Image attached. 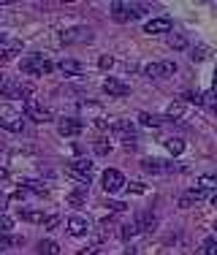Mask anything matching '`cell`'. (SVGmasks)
Masks as SVG:
<instances>
[{
    "mask_svg": "<svg viewBox=\"0 0 217 255\" xmlns=\"http://www.w3.org/2000/svg\"><path fill=\"white\" fill-rule=\"evenodd\" d=\"M82 123H79V120H74V117H63V120H60V123H57V130H60V136H79V133H82Z\"/></svg>",
    "mask_w": 217,
    "mask_h": 255,
    "instance_id": "cell-12",
    "label": "cell"
},
{
    "mask_svg": "<svg viewBox=\"0 0 217 255\" xmlns=\"http://www.w3.org/2000/svg\"><path fill=\"white\" fill-rule=\"evenodd\" d=\"M5 41H8V35H5V33H0V44H5Z\"/></svg>",
    "mask_w": 217,
    "mask_h": 255,
    "instance_id": "cell-41",
    "label": "cell"
},
{
    "mask_svg": "<svg viewBox=\"0 0 217 255\" xmlns=\"http://www.w3.org/2000/svg\"><path fill=\"white\" fill-rule=\"evenodd\" d=\"M93 149H95V155H108L111 152V144H108L106 138H98V141L93 144Z\"/></svg>",
    "mask_w": 217,
    "mask_h": 255,
    "instance_id": "cell-26",
    "label": "cell"
},
{
    "mask_svg": "<svg viewBox=\"0 0 217 255\" xmlns=\"http://www.w3.org/2000/svg\"><path fill=\"white\" fill-rule=\"evenodd\" d=\"M0 128H5V130L11 133H22V128H25V123H22V114H16L11 106H0Z\"/></svg>",
    "mask_w": 217,
    "mask_h": 255,
    "instance_id": "cell-6",
    "label": "cell"
},
{
    "mask_svg": "<svg viewBox=\"0 0 217 255\" xmlns=\"http://www.w3.org/2000/svg\"><path fill=\"white\" fill-rule=\"evenodd\" d=\"M5 204H8V196H3V193H0V212L5 209Z\"/></svg>",
    "mask_w": 217,
    "mask_h": 255,
    "instance_id": "cell-38",
    "label": "cell"
},
{
    "mask_svg": "<svg viewBox=\"0 0 217 255\" xmlns=\"http://www.w3.org/2000/svg\"><path fill=\"white\" fill-rule=\"evenodd\" d=\"M8 231H14V220L0 212V234H8Z\"/></svg>",
    "mask_w": 217,
    "mask_h": 255,
    "instance_id": "cell-27",
    "label": "cell"
},
{
    "mask_svg": "<svg viewBox=\"0 0 217 255\" xmlns=\"http://www.w3.org/2000/svg\"><path fill=\"white\" fill-rule=\"evenodd\" d=\"M57 223H60V215H52V217H46V220H44V228L52 231L54 226H57Z\"/></svg>",
    "mask_w": 217,
    "mask_h": 255,
    "instance_id": "cell-34",
    "label": "cell"
},
{
    "mask_svg": "<svg viewBox=\"0 0 217 255\" xmlns=\"http://www.w3.org/2000/svg\"><path fill=\"white\" fill-rule=\"evenodd\" d=\"M60 71H63L65 76H82L84 74V65L82 63H76V60H63V63L57 65Z\"/></svg>",
    "mask_w": 217,
    "mask_h": 255,
    "instance_id": "cell-16",
    "label": "cell"
},
{
    "mask_svg": "<svg viewBox=\"0 0 217 255\" xmlns=\"http://www.w3.org/2000/svg\"><path fill=\"white\" fill-rule=\"evenodd\" d=\"M19 217H22V220H27V223H44L46 220L41 209H19Z\"/></svg>",
    "mask_w": 217,
    "mask_h": 255,
    "instance_id": "cell-22",
    "label": "cell"
},
{
    "mask_svg": "<svg viewBox=\"0 0 217 255\" xmlns=\"http://www.w3.org/2000/svg\"><path fill=\"white\" fill-rule=\"evenodd\" d=\"M125 190L136 193V196H141V193H147V185L144 182H130V185H125Z\"/></svg>",
    "mask_w": 217,
    "mask_h": 255,
    "instance_id": "cell-31",
    "label": "cell"
},
{
    "mask_svg": "<svg viewBox=\"0 0 217 255\" xmlns=\"http://www.w3.org/2000/svg\"><path fill=\"white\" fill-rule=\"evenodd\" d=\"M168 44H171L174 49H188V38H185V35H171Z\"/></svg>",
    "mask_w": 217,
    "mask_h": 255,
    "instance_id": "cell-29",
    "label": "cell"
},
{
    "mask_svg": "<svg viewBox=\"0 0 217 255\" xmlns=\"http://www.w3.org/2000/svg\"><path fill=\"white\" fill-rule=\"evenodd\" d=\"M22 114L30 120V123H52V112L46 106H41L38 101H25V106H22Z\"/></svg>",
    "mask_w": 217,
    "mask_h": 255,
    "instance_id": "cell-5",
    "label": "cell"
},
{
    "mask_svg": "<svg viewBox=\"0 0 217 255\" xmlns=\"http://www.w3.org/2000/svg\"><path fill=\"white\" fill-rule=\"evenodd\" d=\"M141 14H144V5L125 3V0H117V3H111V16H114L117 22H136Z\"/></svg>",
    "mask_w": 217,
    "mask_h": 255,
    "instance_id": "cell-1",
    "label": "cell"
},
{
    "mask_svg": "<svg viewBox=\"0 0 217 255\" xmlns=\"http://www.w3.org/2000/svg\"><path fill=\"white\" fill-rule=\"evenodd\" d=\"M141 234V226H138V220H130V223H125L122 226V234H119V239L122 242H130L133 236Z\"/></svg>",
    "mask_w": 217,
    "mask_h": 255,
    "instance_id": "cell-19",
    "label": "cell"
},
{
    "mask_svg": "<svg viewBox=\"0 0 217 255\" xmlns=\"http://www.w3.org/2000/svg\"><path fill=\"white\" fill-rule=\"evenodd\" d=\"M204 196H207V190H201V187H193V190H188L182 198H179V209H188V206H193L196 201H201Z\"/></svg>",
    "mask_w": 217,
    "mask_h": 255,
    "instance_id": "cell-15",
    "label": "cell"
},
{
    "mask_svg": "<svg viewBox=\"0 0 217 255\" xmlns=\"http://www.w3.org/2000/svg\"><path fill=\"white\" fill-rule=\"evenodd\" d=\"M215 95H217V79H215Z\"/></svg>",
    "mask_w": 217,
    "mask_h": 255,
    "instance_id": "cell-44",
    "label": "cell"
},
{
    "mask_svg": "<svg viewBox=\"0 0 217 255\" xmlns=\"http://www.w3.org/2000/svg\"><path fill=\"white\" fill-rule=\"evenodd\" d=\"M212 206H215V209H217V193H215V196H212Z\"/></svg>",
    "mask_w": 217,
    "mask_h": 255,
    "instance_id": "cell-43",
    "label": "cell"
},
{
    "mask_svg": "<svg viewBox=\"0 0 217 255\" xmlns=\"http://www.w3.org/2000/svg\"><path fill=\"white\" fill-rule=\"evenodd\" d=\"M198 255H217V239H204L198 247Z\"/></svg>",
    "mask_w": 217,
    "mask_h": 255,
    "instance_id": "cell-23",
    "label": "cell"
},
{
    "mask_svg": "<svg viewBox=\"0 0 217 255\" xmlns=\"http://www.w3.org/2000/svg\"><path fill=\"white\" fill-rule=\"evenodd\" d=\"M35 250H38V255H57L60 253V245H57V242H52V239H41Z\"/></svg>",
    "mask_w": 217,
    "mask_h": 255,
    "instance_id": "cell-21",
    "label": "cell"
},
{
    "mask_svg": "<svg viewBox=\"0 0 217 255\" xmlns=\"http://www.w3.org/2000/svg\"><path fill=\"white\" fill-rule=\"evenodd\" d=\"M125 187V177L117 171V168H108L104 171V190L106 193H119Z\"/></svg>",
    "mask_w": 217,
    "mask_h": 255,
    "instance_id": "cell-9",
    "label": "cell"
},
{
    "mask_svg": "<svg viewBox=\"0 0 217 255\" xmlns=\"http://www.w3.org/2000/svg\"><path fill=\"white\" fill-rule=\"evenodd\" d=\"M19 187H30V190L35 193V196H46V187L41 185V182H33V179H22Z\"/></svg>",
    "mask_w": 217,
    "mask_h": 255,
    "instance_id": "cell-24",
    "label": "cell"
},
{
    "mask_svg": "<svg viewBox=\"0 0 217 255\" xmlns=\"http://www.w3.org/2000/svg\"><path fill=\"white\" fill-rule=\"evenodd\" d=\"M98 253V245H90V247H82L79 250V255H95Z\"/></svg>",
    "mask_w": 217,
    "mask_h": 255,
    "instance_id": "cell-36",
    "label": "cell"
},
{
    "mask_svg": "<svg viewBox=\"0 0 217 255\" xmlns=\"http://www.w3.org/2000/svg\"><path fill=\"white\" fill-rule=\"evenodd\" d=\"M93 171H95V166H93V160H90V157H76V160L68 163V174L76 182L87 185V187H90V179H93Z\"/></svg>",
    "mask_w": 217,
    "mask_h": 255,
    "instance_id": "cell-2",
    "label": "cell"
},
{
    "mask_svg": "<svg viewBox=\"0 0 217 255\" xmlns=\"http://www.w3.org/2000/svg\"><path fill=\"white\" fill-rule=\"evenodd\" d=\"M90 231V223H87V217H82V215H74L68 220V234L71 236H84Z\"/></svg>",
    "mask_w": 217,
    "mask_h": 255,
    "instance_id": "cell-14",
    "label": "cell"
},
{
    "mask_svg": "<svg viewBox=\"0 0 217 255\" xmlns=\"http://www.w3.org/2000/svg\"><path fill=\"white\" fill-rule=\"evenodd\" d=\"M138 123H141V125H147V128H160V125H166L168 120H166V117H158V114L141 112V114H138Z\"/></svg>",
    "mask_w": 217,
    "mask_h": 255,
    "instance_id": "cell-18",
    "label": "cell"
},
{
    "mask_svg": "<svg viewBox=\"0 0 217 255\" xmlns=\"http://www.w3.org/2000/svg\"><path fill=\"white\" fill-rule=\"evenodd\" d=\"M84 196H87V187L82 185L76 193H71V196H68V204H71V206H82V204H84Z\"/></svg>",
    "mask_w": 217,
    "mask_h": 255,
    "instance_id": "cell-25",
    "label": "cell"
},
{
    "mask_svg": "<svg viewBox=\"0 0 217 255\" xmlns=\"http://www.w3.org/2000/svg\"><path fill=\"white\" fill-rule=\"evenodd\" d=\"M163 144H166V149H168V152H171L174 157L185 152V138H179V136H171V138H166Z\"/></svg>",
    "mask_w": 217,
    "mask_h": 255,
    "instance_id": "cell-20",
    "label": "cell"
},
{
    "mask_svg": "<svg viewBox=\"0 0 217 255\" xmlns=\"http://www.w3.org/2000/svg\"><path fill=\"white\" fill-rule=\"evenodd\" d=\"M16 57V49H5V52H0V60H14Z\"/></svg>",
    "mask_w": 217,
    "mask_h": 255,
    "instance_id": "cell-37",
    "label": "cell"
},
{
    "mask_svg": "<svg viewBox=\"0 0 217 255\" xmlns=\"http://www.w3.org/2000/svg\"><path fill=\"white\" fill-rule=\"evenodd\" d=\"M185 109H188V106H185L182 101H174V103H168V109H166V114H163V117H166L168 123H174V120H179L185 114Z\"/></svg>",
    "mask_w": 217,
    "mask_h": 255,
    "instance_id": "cell-17",
    "label": "cell"
},
{
    "mask_svg": "<svg viewBox=\"0 0 217 255\" xmlns=\"http://www.w3.org/2000/svg\"><path fill=\"white\" fill-rule=\"evenodd\" d=\"M177 74V63L174 60H158V63L144 65V76L147 79H168Z\"/></svg>",
    "mask_w": 217,
    "mask_h": 255,
    "instance_id": "cell-4",
    "label": "cell"
},
{
    "mask_svg": "<svg viewBox=\"0 0 217 255\" xmlns=\"http://www.w3.org/2000/svg\"><path fill=\"white\" fill-rule=\"evenodd\" d=\"M0 245L14 247V245H22V239H19V236H11V234H0Z\"/></svg>",
    "mask_w": 217,
    "mask_h": 255,
    "instance_id": "cell-30",
    "label": "cell"
},
{
    "mask_svg": "<svg viewBox=\"0 0 217 255\" xmlns=\"http://www.w3.org/2000/svg\"><path fill=\"white\" fill-rule=\"evenodd\" d=\"M215 231H217V223H215Z\"/></svg>",
    "mask_w": 217,
    "mask_h": 255,
    "instance_id": "cell-45",
    "label": "cell"
},
{
    "mask_svg": "<svg viewBox=\"0 0 217 255\" xmlns=\"http://www.w3.org/2000/svg\"><path fill=\"white\" fill-rule=\"evenodd\" d=\"M171 27H174V22L168 16H155V19H149L144 25V33L147 35H166V33H171Z\"/></svg>",
    "mask_w": 217,
    "mask_h": 255,
    "instance_id": "cell-8",
    "label": "cell"
},
{
    "mask_svg": "<svg viewBox=\"0 0 217 255\" xmlns=\"http://www.w3.org/2000/svg\"><path fill=\"white\" fill-rule=\"evenodd\" d=\"M79 41H90V30L87 27H71L63 33V44H79Z\"/></svg>",
    "mask_w": 217,
    "mask_h": 255,
    "instance_id": "cell-13",
    "label": "cell"
},
{
    "mask_svg": "<svg viewBox=\"0 0 217 255\" xmlns=\"http://www.w3.org/2000/svg\"><path fill=\"white\" fill-rule=\"evenodd\" d=\"M0 95H3V98H25V101H27L30 87H25V84H19V82H14V79L0 76Z\"/></svg>",
    "mask_w": 217,
    "mask_h": 255,
    "instance_id": "cell-7",
    "label": "cell"
},
{
    "mask_svg": "<svg viewBox=\"0 0 217 255\" xmlns=\"http://www.w3.org/2000/svg\"><path fill=\"white\" fill-rule=\"evenodd\" d=\"M111 65H114V57H111V54H104V57L98 60V68H104V71H108Z\"/></svg>",
    "mask_w": 217,
    "mask_h": 255,
    "instance_id": "cell-33",
    "label": "cell"
},
{
    "mask_svg": "<svg viewBox=\"0 0 217 255\" xmlns=\"http://www.w3.org/2000/svg\"><path fill=\"white\" fill-rule=\"evenodd\" d=\"M108 209H111V212H125L128 206H125L122 201H108Z\"/></svg>",
    "mask_w": 217,
    "mask_h": 255,
    "instance_id": "cell-35",
    "label": "cell"
},
{
    "mask_svg": "<svg viewBox=\"0 0 217 255\" xmlns=\"http://www.w3.org/2000/svg\"><path fill=\"white\" fill-rule=\"evenodd\" d=\"M3 179H8V171H5L3 166H0V182H3Z\"/></svg>",
    "mask_w": 217,
    "mask_h": 255,
    "instance_id": "cell-40",
    "label": "cell"
},
{
    "mask_svg": "<svg viewBox=\"0 0 217 255\" xmlns=\"http://www.w3.org/2000/svg\"><path fill=\"white\" fill-rule=\"evenodd\" d=\"M122 255H136V250H133V247H130V250H125Z\"/></svg>",
    "mask_w": 217,
    "mask_h": 255,
    "instance_id": "cell-42",
    "label": "cell"
},
{
    "mask_svg": "<svg viewBox=\"0 0 217 255\" xmlns=\"http://www.w3.org/2000/svg\"><path fill=\"white\" fill-rule=\"evenodd\" d=\"M204 54H207V52H204V49H198V52H193V60H204Z\"/></svg>",
    "mask_w": 217,
    "mask_h": 255,
    "instance_id": "cell-39",
    "label": "cell"
},
{
    "mask_svg": "<svg viewBox=\"0 0 217 255\" xmlns=\"http://www.w3.org/2000/svg\"><path fill=\"white\" fill-rule=\"evenodd\" d=\"M104 93L114 95V98H125V95L130 93V87L125 82H119V79H106V82H104Z\"/></svg>",
    "mask_w": 217,
    "mask_h": 255,
    "instance_id": "cell-11",
    "label": "cell"
},
{
    "mask_svg": "<svg viewBox=\"0 0 217 255\" xmlns=\"http://www.w3.org/2000/svg\"><path fill=\"white\" fill-rule=\"evenodd\" d=\"M11 255H14V253H11Z\"/></svg>",
    "mask_w": 217,
    "mask_h": 255,
    "instance_id": "cell-46",
    "label": "cell"
},
{
    "mask_svg": "<svg viewBox=\"0 0 217 255\" xmlns=\"http://www.w3.org/2000/svg\"><path fill=\"white\" fill-rule=\"evenodd\" d=\"M141 168H144L147 174H168V171H171V163L158 160V157H144V160H141Z\"/></svg>",
    "mask_w": 217,
    "mask_h": 255,
    "instance_id": "cell-10",
    "label": "cell"
},
{
    "mask_svg": "<svg viewBox=\"0 0 217 255\" xmlns=\"http://www.w3.org/2000/svg\"><path fill=\"white\" fill-rule=\"evenodd\" d=\"M185 101L196 103V106H201V103H207V101H204V95H201V93H185Z\"/></svg>",
    "mask_w": 217,
    "mask_h": 255,
    "instance_id": "cell-32",
    "label": "cell"
},
{
    "mask_svg": "<svg viewBox=\"0 0 217 255\" xmlns=\"http://www.w3.org/2000/svg\"><path fill=\"white\" fill-rule=\"evenodd\" d=\"M19 68H22V74H27V76H44L52 71V63L46 57H41V54H27Z\"/></svg>",
    "mask_w": 217,
    "mask_h": 255,
    "instance_id": "cell-3",
    "label": "cell"
},
{
    "mask_svg": "<svg viewBox=\"0 0 217 255\" xmlns=\"http://www.w3.org/2000/svg\"><path fill=\"white\" fill-rule=\"evenodd\" d=\"M198 187H201V190H207V187H217V177H212V174H204V177L198 179Z\"/></svg>",
    "mask_w": 217,
    "mask_h": 255,
    "instance_id": "cell-28",
    "label": "cell"
}]
</instances>
